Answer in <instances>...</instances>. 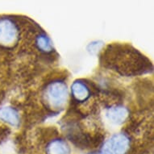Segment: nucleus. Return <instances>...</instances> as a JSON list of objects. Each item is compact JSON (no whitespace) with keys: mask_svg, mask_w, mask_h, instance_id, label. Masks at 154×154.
<instances>
[{"mask_svg":"<svg viewBox=\"0 0 154 154\" xmlns=\"http://www.w3.org/2000/svg\"><path fill=\"white\" fill-rule=\"evenodd\" d=\"M46 104L54 111H60L66 106L68 102L69 92L64 82L55 81L46 86L44 92Z\"/></svg>","mask_w":154,"mask_h":154,"instance_id":"1","label":"nucleus"},{"mask_svg":"<svg viewBox=\"0 0 154 154\" xmlns=\"http://www.w3.org/2000/svg\"><path fill=\"white\" fill-rule=\"evenodd\" d=\"M20 29L11 18H0V46L11 48L18 43Z\"/></svg>","mask_w":154,"mask_h":154,"instance_id":"2","label":"nucleus"},{"mask_svg":"<svg viewBox=\"0 0 154 154\" xmlns=\"http://www.w3.org/2000/svg\"><path fill=\"white\" fill-rule=\"evenodd\" d=\"M106 144L112 154H125L130 146V140L125 134L118 133L114 135Z\"/></svg>","mask_w":154,"mask_h":154,"instance_id":"3","label":"nucleus"},{"mask_svg":"<svg viewBox=\"0 0 154 154\" xmlns=\"http://www.w3.org/2000/svg\"><path fill=\"white\" fill-rule=\"evenodd\" d=\"M128 110L126 107L123 106H114L106 111V116L111 124L119 125L128 119Z\"/></svg>","mask_w":154,"mask_h":154,"instance_id":"4","label":"nucleus"},{"mask_svg":"<svg viewBox=\"0 0 154 154\" xmlns=\"http://www.w3.org/2000/svg\"><path fill=\"white\" fill-rule=\"evenodd\" d=\"M71 92L73 98L78 102H85L90 98L91 91L85 82L77 80L71 86Z\"/></svg>","mask_w":154,"mask_h":154,"instance_id":"5","label":"nucleus"},{"mask_svg":"<svg viewBox=\"0 0 154 154\" xmlns=\"http://www.w3.org/2000/svg\"><path fill=\"white\" fill-rule=\"evenodd\" d=\"M0 119L11 126H18L20 122V114L11 106H2L0 108Z\"/></svg>","mask_w":154,"mask_h":154,"instance_id":"6","label":"nucleus"},{"mask_svg":"<svg viewBox=\"0 0 154 154\" xmlns=\"http://www.w3.org/2000/svg\"><path fill=\"white\" fill-rule=\"evenodd\" d=\"M46 152L47 154H70V148L63 140L55 139L48 143Z\"/></svg>","mask_w":154,"mask_h":154,"instance_id":"7","label":"nucleus"},{"mask_svg":"<svg viewBox=\"0 0 154 154\" xmlns=\"http://www.w3.org/2000/svg\"><path fill=\"white\" fill-rule=\"evenodd\" d=\"M35 45L40 50L45 52V53H51L53 49V42L51 41L50 38L47 35H45V33L40 34L36 37Z\"/></svg>","mask_w":154,"mask_h":154,"instance_id":"8","label":"nucleus"},{"mask_svg":"<svg viewBox=\"0 0 154 154\" xmlns=\"http://www.w3.org/2000/svg\"><path fill=\"white\" fill-rule=\"evenodd\" d=\"M103 46V43L102 41H94L89 44L87 49L91 54H96L101 50Z\"/></svg>","mask_w":154,"mask_h":154,"instance_id":"9","label":"nucleus"},{"mask_svg":"<svg viewBox=\"0 0 154 154\" xmlns=\"http://www.w3.org/2000/svg\"><path fill=\"white\" fill-rule=\"evenodd\" d=\"M89 154H101V152H99V153H96V152H93V153H89Z\"/></svg>","mask_w":154,"mask_h":154,"instance_id":"10","label":"nucleus"}]
</instances>
